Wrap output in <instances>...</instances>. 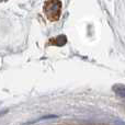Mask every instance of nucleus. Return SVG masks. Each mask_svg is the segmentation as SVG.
Wrapping results in <instances>:
<instances>
[{
	"label": "nucleus",
	"mask_w": 125,
	"mask_h": 125,
	"mask_svg": "<svg viewBox=\"0 0 125 125\" xmlns=\"http://www.w3.org/2000/svg\"><path fill=\"white\" fill-rule=\"evenodd\" d=\"M56 42H57V43H56L57 45H58V44H59V45H64V44L67 42V39H66V36H65V35H61V36H58L56 39Z\"/></svg>",
	"instance_id": "3"
},
{
	"label": "nucleus",
	"mask_w": 125,
	"mask_h": 125,
	"mask_svg": "<svg viewBox=\"0 0 125 125\" xmlns=\"http://www.w3.org/2000/svg\"><path fill=\"white\" fill-rule=\"evenodd\" d=\"M61 6L59 1H47L45 3V13L51 20H57L61 13Z\"/></svg>",
	"instance_id": "1"
},
{
	"label": "nucleus",
	"mask_w": 125,
	"mask_h": 125,
	"mask_svg": "<svg viewBox=\"0 0 125 125\" xmlns=\"http://www.w3.org/2000/svg\"><path fill=\"white\" fill-rule=\"evenodd\" d=\"M112 90L114 91L117 95H120L121 98H124L125 99V86L124 84H114Z\"/></svg>",
	"instance_id": "2"
}]
</instances>
